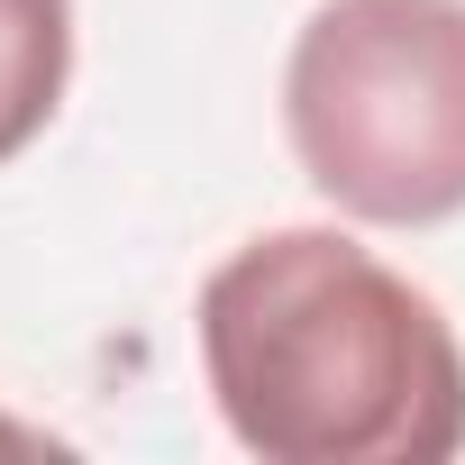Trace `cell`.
Masks as SVG:
<instances>
[{
    "label": "cell",
    "mask_w": 465,
    "mask_h": 465,
    "mask_svg": "<svg viewBox=\"0 0 465 465\" xmlns=\"http://www.w3.org/2000/svg\"><path fill=\"white\" fill-rule=\"evenodd\" d=\"M283 137L356 228L465 219V0H320L283 55Z\"/></svg>",
    "instance_id": "2"
},
{
    "label": "cell",
    "mask_w": 465,
    "mask_h": 465,
    "mask_svg": "<svg viewBox=\"0 0 465 465\" xmlns=\"http://www.w3.org/2000/svg\"><path fill=\"white\" fill-rule=\"evenodd\" d=\"M0 447H10V456H46L55 438H46L37 420H10V411H0Z\"/></svg>",
    "instance_id": "4"
},
{
    "label": "cell",
    "mask_w": 465,
    "mask_h": 465,
    "mask_svg": "<svg viewBox=\"0 0 465 465\" xmlns=\"http://www.w3.org/2000/svg\"><path fill=\"white\" fill-rule=\"evenodd\" d=\"M201 374L265 465H447L465 347L447 311L347 228H265L201 283Z\"/></svg>",
    "instance_id": "1"
},
{
    "label": "cell",
    "mask_w": 465,
    "mask_h": 465,
    "mask_svg": "<svg viewBox=\"0 0 465 465\" xmlns=\"http://www.w3.org/2000/svg\"><path fill=\"white\" fill-rule=\"evenodd\" d=\"M74 92V0H0V164H19Z\"/></svg>",
    "instance_id": "3"
}]
</instances>
